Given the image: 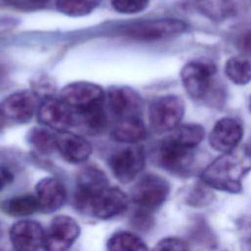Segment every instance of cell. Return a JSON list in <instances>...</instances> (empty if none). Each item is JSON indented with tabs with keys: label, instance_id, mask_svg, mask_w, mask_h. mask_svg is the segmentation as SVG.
Segmentation results:
<instances>
[{
	"label": "cell",
	"instance_id": "cell-14",
	"mask_svg": "<svg viewBox=\"0 0 251 251\" xmlns=\"http://www.w3.org/2000/svg\"><path fill=\"white\" fill-rule=\"evenodd\" d=\"M106 104L113 116L118 119L141 116L142 99L128 86H112L106 92Z\"/></svg>",
	"mask_w": 251,
	"mask_h": 251
},
{
	"label": "cell",
	"instance_id": "cell-12",
	"mask_svg": "<svg viewBox=\"0 0 251 251\" xmlns=\"http://www.w3.org/2000/svg\"><path fill=\"white\" fill-rule=\"evenodd\" d=\"M38 95L31 90H20L6 97L0 110L3 118L16 123H26L37 113L39 107Z\"/></svg>",
	"mask_w": 251,
	"mask_h": 251
},
{
	"label": "cell",
	"instance_id": "cell-6",
	"mask_svg": "<svg viewBox=\"0 0 251 251\" xmlns=\"http://www.w3.org/2000/svg\"><path fill=\"white\" fill-rule=\"evenodd\" d=\"M169 182L161 176L147 174L134 184L131 197L139 209L151 212L158 209L168 198Z\"/></svg>",
	"mask_w": 251,
	"mask_h": 251
},
{
	"label": "cell",
	"instance_id": "cell-25",
	"mask_svg": "<svg viewBox=\"0 0 251 251\" xmlns=\"http://www.w3.org/2000/svg\"><path fill=\"white\" fill-rule=\"evenodd\" d=\"M100 0H56L59 12L70 17H82L90 14Z\"/></svg>",
	"mask_w": 251,
	"mask_h": 251
},
{
	"label": "cell",
	"instance_id": "cell-7",
	"mask_svg": "<svg viewBox=\"0 0 251 251\" xmlns=\"http://www.w3.org/2000/svg\"><path fill=\"white\" fill-rule=\"evenodd\" d=\"M73 112H80L106 104V93L103 88L88 81H75L64 86L60 92Z\"/></svg>",
	"mask_w": 251,
	"mask_h": 251
},
{
	"label": "cell",
	"instance_id": "cell-35",
	"mask_svg": "<svg viewBox=\"0 0 251 251\" xmlns=\"http://www.w3.org/2000/svg\"><path fill=\"white\" fill-rule=\"evenodd\" d=\"M250 242H251V240H250Z\"/></svg>",
	"mask_w": 251,
	"mask_h": 251
},
{
	"label": "cell",
	"instance_id": "cell-8",
	"mask_svg": "<svg viewBox=\"0 0 251 251\" xmlns=\"http://www.w3.org/2000/svg\"><path fill=\"white\" fill-rule=\"evenodd\" d=\"M145 152L139 145L131 144L115 152L110 158V168L115 177L122 183L133 180L144 169Z\"/></svg>",
	"mask_w": 251,
	"mask_h": 251
},
{
	"label": "cell",
	"instance_id": "cell-2",
	"mask_svg": "<svg viewBox=\"0 0 251 251\" xmlns=\"http://www.w3.org/2000/svg\"><path fill=\"white\" fill-rule=\"evenodd\" d=\"M187 29L185 22L175 18L144 20L123 27L122 33L138 41H157L181 34Z\"/></svg>",
	"mask_w": 251,
	"mask_h": 251
},
{
	"label": "cell",
	"instance_id": "cell-28",
	"mask_svg": "<svg viewBox=\"0 0 251 251\" xmlns=\"http://www.w3.org/2000/svg\"><path fill=\"white\" fill-rule=\"evenodd\" d=\"M17 163L6 154H0V191L4 190L13 180L16 175Z\"/></svg>",
	"mask_w": 251,
	"mask_h": 251
},
{
	"label": "cell",
	"instance_id": "cell-30",
	"mask_svg": "<svg viewBox=\"0 0 251 251\" xmlns=\"http://www.w3.org/2000/svg\"><path fill=\"white\" fill-rule=\"evenodd\" d=\"M154 249L157 250H187V243L178 237H165L157 242Z\"/></svg>",
	"mask_w": 251,
	"mask_h": 251
},
{
	"label": "cell",
	"instance_id": "cell-19",
	"mask_svg": "<svg viewBox=\"0 0 251 251\" xmlns=\"http://www.w3.org/2000/svg\"><path fill=\"white\" fill-rule=\"evenodd\" d=\"M147 133L141 116L118 119L113 127L114 139L129 144H135L145 138Z\"/></svg>",
	"mask_w": 251,
	"mask_h": 251
},
{
	"label": "cell",
	"instance_id": "cell-33",
	"mask_svg": "<svg viewBox=\"0 0 251 251\" xmlns=\"http://www.w3.org/2000/svg\"><path fill=\"white\" fill-rule=\"evenodd\" d=\"M2 120H3V115H2L1 110H0V126H1V125H2Z\"/></svg>",
	"mask_w": 251,
	"mask_h": 251
},
{
	"label": "cell",
	"instance_id": "cell-13",
	"mask_svg": "<svg viewBox=\"0 0 251 251\" xmlns=\"http://www.w3.org/2000/svg\"><path fill=\"white\" fill-rule=\"evenodd\" d=\"M129 204L127 195L118 187L108 186L89 203L86 214L108 220L124 213Z\"/></svg>",
	"mask_w": 251,
	"mask_h": 251
},
{
	"label": "cell",
	"instance_id": "cell-20",
	"mask_svg": "<svg viewBox=\"0 0 251 251\" xmlns=\"http://www.w3.org/2000/svg\"><path fill=\"white\" fill-rule=\"evenodd\" d=\"M73 113L74 125L78 126L83 131L88 134H100L107 127L108 119L105 111V105Z\"/></svg>",
	"mask_w": 251,
	"mask_h": 251
},
{
	"label": "cell",
	"instance_id": "cell-23",
	"mask_svg": "<svg viewBox=\"0 0 251 251\" xmlns=\"http://www.w3.org/2000/svg\"><path fill=\"white\" fill-rule=\"evenodd\" d=\"M225 74L235 84H247L251 81V60L244 56L229 58L225 65Z\"/></svg>",
	"mask_w": 251,
	"mask_h": 251
},
{
	"label": "cell",
	"instance_id": "cell-16",
	"mask_svg": "<svg viewBox=\"0 0 251 251\" xmlns=\"http://www.w3.org/2000/svg\"><path fill=\"white\" fill-rule=\"evenodd\" d=\"M10 241L17 250L33 251L44 248L45 230L41 225L31 220L16 222L9 231Z\"/></svg>",
	"mask_w": 251,
	"mask_h": 251
},
{
	"label": "cell",
	"instance_id": "cell-32",
	"mask_svg": "<svg viewBox=\"0 0 251 251\" xmlns=\"http://www.w3.org/2000/svg\"><path fill=\"white\" fill-rule=\"evenodd\" d=\"M238 49L247 55H251V28L243 31L237 40Z\"/></svg>",
	"mask_w": 251,
	"mask_h": 251
},
{
	"label": "cell",
	"instance_id": "cell-4",
	"mask_svg": "<svg viewBox=\"0 0 251 251\" xmlns=\"http://www.w3.org/2000/svg\"><path fill=\"white\" fill-rule=\"evenodd\" d=\"M184 110V102L179 96L169 94L155 99L148 111L151 129L156 133L172 131L180 124Z\"/></svg>",
	"mask_w": 251,
	"mask_h": 251
},
{
	"label": "cell",
	"instance_id": "cell-17",
	"mask_svg": "<svg viewBox=\"0 0 251 251\" xmlns=\"http://www.w3.org/2000/svg\"><path fill=\"white\" fill-rule=\"evenodd\" d=\"M56 150L69 163H84L91 155V144L81 135L66 131L56 133Z\"/></svg>",
	"mask_w": 251,
	"mask_h": 251
},
{
	"label": "cell",
	"instance_id": "cell-18",
	"mask_svg": "<svg viewBox=\"0 0 251 251\" xmlns=\"http://www.w3.org/2000/svg\"><path fill=\"white\" fill-rule=\"evenodd\" d=\"M35 196L39 205V211L51 213L60 209L67 196L64 184L55 177H44L35 186Z\"/></svg>",
	"mask_w": 251,
	"mask_h": 251
},
{
	"label": "cell",
	"instance_id": "cell-15",
	"mask_svg": "<svg viewBox=\"0 0 251 251\" xmlns=\"http://www.w3.org/2000/svg\"><path fill=\"white\" fill-rule=\"evenodd\" d=\"M242 124L230 117H224L216 122L209 134L210 146L221 153L238 147L243 137Z\"/></svg>",
	"mask_w": 251,
	"mask_h": 251
},
{
	"label": "cell",
	"instance_id": "cell-31",
	"mask_svg": "<svg viewBox=\"0 0 251 251\" xmlns=\"http://www.w3.org/2000/svg\"><path fill=\"white\" fill-rule=\"evenodd\" d=\"M9 5L21 10H36L42 8L48 0H3Z\"/></svg>",
	"mask_w": 251,
	"mask_h": 251
},
{
	"label": "cell",
	"instance_id": "cell-10",
	"mask_svg": "<svg viewBox=\"0 0 251 251\" xmlns=\"http://www.w3.org/2000/svg\"><path fill=\"white\" fill-rule=\"evenodd\" d=\"M79 233V225L74 218L66 215L57 216L45 231L44 248L50 251L67 250L75 242Z\"/></svg>",
	"mask_w": 251,
	"mask_h": 251
},
{
	"label": "cell",
	"instance_id": "cell-21",
	"mask_svg": "<svg viewBox=\"0 0 251 251\" xmlns=\"http://www.w3.org/2000/svg\"><path fill=\"white\" fill-rule=\"evenodd\" d=\"M199 11L216 22L225 21L235 13V4L232 0H196Z\"/></svg>",
	"mask_w": 251,
	"mask_h": 251
},
{
	"label": "cell",
	"instance_id": "cell-24",
	"mask_svg": "<svg viewBox=\"0 0 251 251\" xmlns=\"http://www.w3.org/2000/svg\"><path fill=\"white\" fill-rule=\"evenodd\" d=\"M107 248L119 251H137L146 250L147 246L139 236L127 231H119L108 239Z\"/></svg>",
	"mask_w": 251,
	"mask_h": 251
},
{
	"label": "cell",
	"instance_id": "cell-1",
	"mask_svg": "<svg viewBox=\"0 0 251 251\" xmlns=\"http://www.w3.org/2000/svg\"><path fill=\"white\" fill-rule=\"evenodd\" d=\"M251 171V148H235L222 153L201 173V180L211 188L239 193L242 179Z\"/></svg>",
	"mask_w": 251,
	"mask_h": 251
},
{
	"label": "cell",
	"instance_id": "cell-29",
	"mask_svg": "<svg viewBox=\"0 0 251 251\" xmlns=\"http://www.w3.org/2000/svg\"><path fill=\"white\" fill-rule=\"evenodd\" d=\"M113 8L122 14H136L143 11L149 4V0H112Z\"/></svg>",
	"mask_w": 251,
	"mask_h": 251
},
{
	"label": "cell",
	"instance_id": "cell-5",
	"mask_svg": "<svg viewBox=\"0 0 251 251\" xmlns=\"http://www.w3.org/2000/svg\"><path fill=\"white\" fill-rule=\"evenodd\" d=\"M216 66L208 60H192L180 70V79L187 94L194 100H202L213 86Z\"/></svg>",
	"mask_w": 251,
	"mask_h": 251
},
{
	"label": "cell",
	"instance_id": "cell-26",
	"mask_svg": "<svg viewBox=\"0 0 251 251\" xmlns=\"http://www.w3.org/2000/svg\"><path fill=\"white\" fill-rule=\"evenodd\" d=\"M27 139L32 147L41 154H50L56 150V134L46 128H33Z\"/></svg>",
	"mask_w": 251,
	"mask_h": 251
},
{
	"label": "cell",
	"instance_id": "cell-34",
	"mask_svg": "<svg viewBox=\"0 0 251 251\" xmlns=\"http://www.w3.org/2000/svg\"><path fill=\"white\" fill-rule=\"evenodd\" d=\"M249 110L251 112V97H250V101H249Z\"/></svg>",
	"mask_w": 251,
	"mask_h": 251
},
{
	"label": "cell",
	"instance_id": "cell-3",
	"mask_svg": "<svg viewBox=\"0 0 251 251\" xmlns=\"http://www.w3.org/2000/svg\"><path fill=\"white\" fill-rule=\"evenodd\" d=\"M195 149L169 133L159 144L156 158L159 165L166 171L183 176L192 168Z\"/></svg>",
	"mask_w": 251,
	"mask_h": 251
},
{
	"label": "cell",
	"instance_id": "cell-11",
	"mask_svg": "<svg viewBox=\"0 0 251 251\" xmlns=\"http://www.w3.org/2000/svg\"><path fill=\"white\" fill-rule=\"evenodd\" d=\"M39 123L57 132L66 131L74 126V113L61 98L48 96L39 104L37 110Z\"/></svg>",
	"mask_w": 251,
	"mask_h": 251
},
{
	"label": "cell",
	"instance_id": "cell-9",
	"mask_svg": "<svg viewBox=\"0 0 251 251\" xmlns=\"http://www.w3.org/2000/svg\"><path fill=\"white\" fill-rule=\"evenodd\" d=\"M109 186L107 176L102 170L94 166H87L80 170L76 176L75 193V208L86 214L90 201Z\"/></svg>",
	"mask_w": 251,
	"mask_h": 251
},
{
	"label": "cell",
	"instance_id": "cell-27",
	"mask_svg": "<svg viewBox=\"0 0 251 251\" xmlns=\"http://www.w3.org/2000/svg\"><path fill=\"white\" fill-rule=\"evenodd\" d=\"M211 188L202 180L200 183L195 184L186 196V203L193 207H203L209 205L213 201V193Z\"/></svg>",
	"mask_w": 251,
	"mask_h": 251
},
{
	"label": "cell",
	"instance_id": "cell-22",
	"mask_svg": "<svg viewBox=\"0 0 251 251\" xmlns=\"http://www.w3.org/2000/svg\"><path fill=\"white\" fill-rule=\"evenodd\" d=\"M2 210L9 216L25 217L39 211V205L35 194H24L4 201Z\"/></svg>",
	"mask_w": 251,
	"mask_h": 251
}]
</instances>
